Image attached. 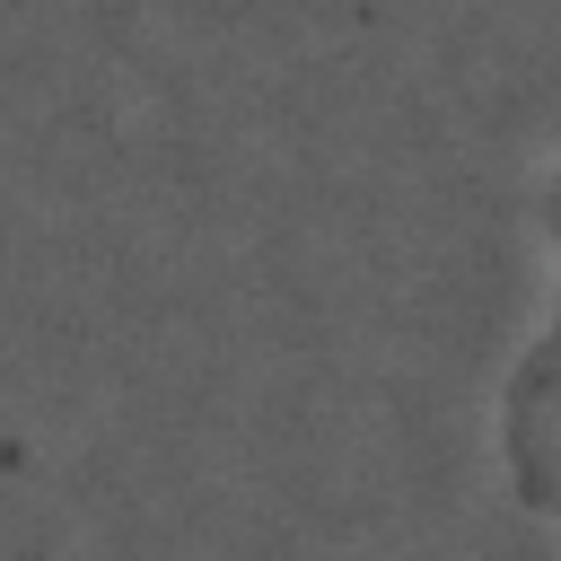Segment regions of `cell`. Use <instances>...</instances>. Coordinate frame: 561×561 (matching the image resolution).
<instances>
[{
	"mask_svg": "<svg viewBox=\"0 0 561 561\" xmlns=\"http://www.w3.org/2000/svg\"><path fill=\"white\" fill-rule=\"evenodd\" d=\"M500 473H508L517 517L561 561V254H552L535 316H526L508 377H500Z\"/></svg>",
	"mask_w": 561,
	"mask_h": 561,
	"instance_id": "obj_1",
	"label": "cell"
}]
</instances>
